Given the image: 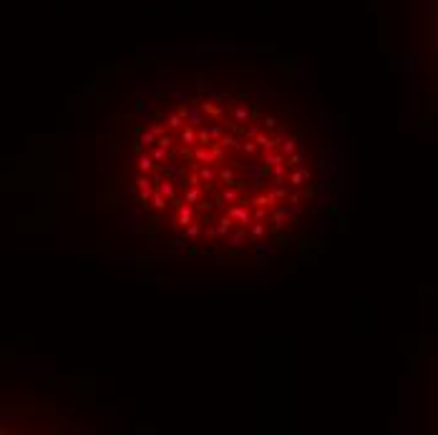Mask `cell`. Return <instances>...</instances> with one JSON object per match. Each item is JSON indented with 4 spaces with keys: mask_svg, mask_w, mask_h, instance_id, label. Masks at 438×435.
I'll list each match as a JSON object with an SVG mask.
<instances>
[{
    "mask_svg": "<svg viewBox=\"0 0 438 435\" xmlns=\"http://www.w3.org/2000/svg\"><path fill=\"white\" fill-rule=\"evenodd\" d=\"M227 214L232 216L234 224H239V227H244V229L252 224V214H249V209H247L244 204H232V206L227 209Z\"/></svg>",
    "mask_w": 438,
    "mask_h": 435,
    "instance_id": "obj_1",
    "label": "cell"
},
{
    "mask_svg": "<svg viewBox=\"0 0 438 435\" xmlns=\"http://www.w3.org/2000/svg\"><path fill=\"white\" fill-rule=\"evenodd\" d=\"M197 219V206L192 204H176V219H174V227H186Z\"/></svg>",
    "mask_w": 438,
    "mask_h": 435,
    "instance_id": "obj_2",
    "label": "cell"
},
{
    "mask_svg": "<svg viewBox=\"0 0 438 435\" xmlns=\"http://www.w3.org/2000/svg\"><path fill=\"white\" fill-rule=\"evenodd\" d=\"M194 171L199 176V184L206 186V189H212L214 186V181H217V169L214 166H206V164H197L194 166Z\"/></svg>",
    "mask_w": 438,
    "mask_h": 435,
    "instance_id": "obj_3",
    "label": "cell"
},
{
    "mask_svg": "<svg viewBox=\"0 0 438 435\" xmlns=\"http://www.w3.org/2000/svg\"><path fill=\"white\" fill-rule=\"evenodd\" d=\"M159 194H164L166 199H169V206H176L179 204V197H176V186H174V181L172 179H161L156 186H154Z\"/></svg>",
    "mask_w": 438,
    "mask_h": 435,
    "instance_id": "obj_4",
    "label": "cell"
},
{
    "mask_svg": "<svg viewBox=\"0 0 438 435\" xmlns=\"http://www.w3.org/2000/svg\"><path fill=\"white\" fill-rule=\"evenodd\" d=\"M247 204V199L239 194V186H227V189H222L219 191V197H217V204Z\"/></svg>",
    "mask_w": 438,
    "mask_h": 435,
    "instance_id": "obj_5",
    "label": "cell"
},
{
    "mask_svg": "<svg viewBox=\"0 0 438 435\" xmlns=\"http://www.w3.org/2000/svg\"><path fill=\"white\" fill-rule=\"evenodd\" d=\"M280 136H267L264 131H260L257 136H255V144L260 146V148H264V151H275V148H280Z\"/></svg>",
    "mask_w": 438,
    "mask_h": 435,
    "instance_id": "obj_6",
    "label": "cell"
},
{
    "mask_svg": "<svg viewBox=\"0 0 438 435\" xmlns=\"http://www.w3.org/2000/svg\"><path fill=\"white\" fill-rule=\"evenodd\" d=\"M192 156H194L197 164H206V166H214V164H217L209 146H194V154H192Z\"/></svg>",
    "mask_w": 438,
    "mask_h": 435,
    "instance_id": "obj_7",
    "label": "cell"
},
{
    "mask_svg": "<svg viewBox=\"0 0 438 435\" xmlns=\"http://www.w3.org/2000/svg\"><path fill=\"white\" fill-rule=\"evenodd\" d=\"M277 164H285V154L282 151H264V159H262V169L269 174V169L272 166H277Z\"/></svg>",
    "mask_w": 438,
    "mask_h": 435,
    "instance_id": "obj_8",
    "label": "cell"
},
{
    "mask_svg": "<svg viewBox=\"0 0 438 435\" xmlns=\"http://www.w3.org/2000/svg\"><path fill=\"white\" fill-rule=\"evenodd\" d=\"M136 169H139L141 174H151V171L156 169V161L151 159V154H146V151H139V159H136Z\"/></svg>",
    "mask_w": 438,
    "mask_h": 435,
    "instance_id": "obj_9",
    "label": "cell"
},
{
    "mask_svg": "<svg viewBox=\"0 0 438 435\" xmlns=\"http://www.w3.org/2000/svg\"><path fill=\"white\" fill-rule=\"evenodd\" d=\"M179 139H181V144L186 146V148H189V146H197V128L184 123V126L179 128Z\"/></svg>",
    "mask_w": 438,
    "mask_h": 435,
    "instance_id": "obj_10",
    "label": "cell"
},
{
    "mask_svg": "<svg viewBox=\"0 0 438 435\" xmlns=\"http://www.w3.org/2000/svg\"><path fill=\"white\" fill-rule=\"evenodd\" d=\"M232 118H234V123H249L252 121V108L247 103H239V106H234Z\"/></svg>",
    "mask_w": 438,
    "mask_h": 435,
    "instance_id": "obj_11",
    "label": "cell"
},
{
    "mask_svg": "<svg viewBox=\"0 0 438 435\" xmlns=\"http://www.w3.org/2000/svg\"><path fill=\"white\" fill-rule=\"evenodd\" d=\"M249 206H267V209L272 211V209L277 206V199L267 191V194H257V197H252V199H249Z\"/></svg>",
    "mask_w": 438,
    "mask_h": 435,
    "instance_id": "obj_12",
    "label": "cell"
},
{
    "mask_svg": "<svg viewBox=\"0 0 438 435\" xmlns=\"http://www.w3.org/2000/svg\"><path fill=\"white\" fill-rule=\"evenodd\" d=\"M287 181H290V186H302L305 181H310V171H307V169L295 166V169H292V174L287 176Z\"/></svg>",
    "mask_w": 438,
    "mask_h": 435,
    "instance_id": "obj_13",
    "label": "cell"
},
{
    "mask_svg": "<svg viewBox=\"0 0 438 435\" xmlns=\"http://www.w3.org/2000/svg\"><path fill=\"white\" fill-rule=\"evenodd\" d=\"M217 144L222 146L224 151H227V148H230V151H239V146H242V141H239V139H237L234 134H222V136L217 139Z\"/></svg>",
    "mask_w": 438,
    "mask_h": 435,
    "instance_id": "obj_14",
    "label": "cell"
},
{
    "mask_svg": "<svg viewBox=\"0 0 438 435\" xmlns=\"http://www.w3.org/2000/svg\"><path fill=\"white\" fill-rule=\"evenodd\" d=\"M217 179H222L227 186H242V184L237 181V174H234L232 166H224V169H219V171H217Z\"/></svg>",
    "mask_w": 438,
    "mask_h": 435,
    "instance_id": "obj_15",
    "label": "cell"
},
{
    "mask_svg": "<svg viewBox=\"0 0 438 435\" xmlns=\"http://www.w3.org/2000/svg\"><path fill=\"white\" fill-rule=\"evenodd\" d=\"M149 202H151V206H154L156 211H166V209H169V199H166L164 194H159L156 189L151 191V199H149Z\"/></svg>",
    "mask_w": 438,
    "mask_h": 435,
    "instance_id": "obj_16",
    "label": "cell"
},
{
    "mask_svg": "<svg viewBox=\"0 0 438 435\" xmlns=\"http://www.w3.org/2000/svg\"><path fill=\"white\" fill-rule=\"evenodd\" d=\"M134 184H136V191H139V194H149V197H151V191H154V184H151L149 174H141L136 181H134Z\"/></svg>",
    "mask_w": 438,
    "mask_h": 435,
    "instance_id": "obj_17",
    "label": "cell"
},
{
    "mask_svg": "<svg viewBox=\"0 0 438 435\" xmlns=\"http://www.w3.org/2000/svg\"><path fill=\"white\" fill-rule=\"evenodd\" d=\"M202 199V186H189L186 191H184V204H192V206H197Z\"/></svg>",
    "mask_w": 438,
    "mask_h": 435,
    "instance_id": "obj_18",
    "label": "cell"
},
{
    "mask_svg": "<svg viewBox=\"0 0 438 435\" xmlns=\"http://www.w3.org/2000/svg\"><path fill=\"white\" fill-rule=\"evenodd\" d=\"M234 229V222L230 214H224V216H219V222H217V232H219V236H227V234Z\"/></svg>",
    "mask_w": 438,
    "mask_h": 435,
    "instance_id": "obj_19",
    "label": "cell"
},
{
    "mask_svg": "<svg viewBox=\"0 0 438 435\" xmlns=\"http://www.w3.org/2000/svg\"><path fill=\"white\" fill-rule=\"evenodd\" d=\"M181 229H184V232H181L184 239H197V236L202 234V222H197V219H194L192 224H186V227H181Z\"/></svg>",
    "mask_w": 438,
    "mask_h": 435,
    "instance_id": "obj_20",
    "label": "cell"
},
{
    "mask_svg": "<svg viewBox=\"0 0 438 435\" xmlns=\"http://www.w3.org/2000/svg\"><path fill=\"white\" fill-rule=\"evenodd\" d=\"M199 108H202V114H206V116H212V118H222V106H214L212 101H202L199 103Z\"/></svg>",
    "mask_w": 438,
    "mask_h": 435,
    "instance_id": "obj_21",
    "label": "cell"
},
{
    "mask_svg": "<svg viewBox=\"0 0 438 435\" xmlns=\"http://www.w3.org/2000/svg\"><path fill=\"white\" fill-rule=\"evenodd\" d=\"M269 216H272V229H280L282 224H285V219H287V209H280V206H275L272 211H269Z\"/></svg>",
    "mask_w": 438,
    "mask_h": 435,
    "instance_id": "obj_22",
    "label": "cell"
},
{
    "mask_svg": "<svg viewBox=\"0 0 438 435\" xmlns=\"http://www.w3.org/2000/svg\"><path fill=\"white\" fill-rule=\"evenodd\" d=\"M264 234H267V224H264V222H252V224H249V236H252L255 242L262 239Z\"/></svg>",
    "mask_w": 438,
    "mask_h": 435,
    "instance_id": "obj_23",
    "label": "cell"
},
{
    "mask_svg": "<svg viewBox=\"0 0 438 435\" xmlns=\"http://www.w3.org/2000/svg\"><path fill=\"white\" fill-rule=\"evenodd\" d=\"M252 222H267L269 219V209L267 206H252Z\"/></svg>",
    "mask_w": 438,
    "mask_h": 435,
    "instance_id": "obj_24",
    "label": "cell"
},
{
    "mask_svg": "<svg viewBox=\"0 0 438 435\" xmlns=\"http://www.w3.org/2000/svg\"><path fill=\"white\" fill-rule=\"evenodd\" d=\"M151 148H154V151H151V159H154L156 164H164V161L172 156V154H169L166 148H161V146H151Z\"/></svg>",
    "mask_w": 438,
    "mask_h": 435,
    "instance_id": "obj_25",
    "label": "cell"
},
{
    "mask_svg": "<svg viewBox=\"0 0 438 435\" xmlns=\"http://www.w3.org/2000/svg\"><path fill=\"white\" fill-rule=\"evenodd\" d=\"M269 171L275 174V184H282V181L287 179V166H285V164H277V166H272Z\"/></svg>",
    "mask_w": 438,
    "mask_h": 435,
    "instance_id": "obj_26",
    "label": "cell"
},
{
    "mask_svg": "<svg viewBox=\"0 0 438 435\" xmlns=\"http://www.w3.org/2000/svg\"><path fill=\"white\" fill-rule=\"evenodd\" d=\"M181 126H184V118L179 116V114H172V116L166 118V128L169 131H179Z\"/></svg>",
    "mask_w": 438,
    "mask_h": 435,
    "instance_id": "obj_27",
    "label": "cell"
},
{
    "mask_svg": "<svg viewBox=\"0 0 438 435\" xmlns=\"http://www.w3.org/2000/svg\"><path fill=\"white\" fill-rule=\"evenodd\" d=\"M280 151L287 156V154H292V151H297V139H282L280 141Z\"/></svg>",
    "mask_w": 438,
    "mask_h": 435,
    "instance_id": "obj_28",
    "label": "cell"
},
{
    "mask_svg": "<svg viewBox=\"0 0 438 435\" xmlns=\"http://www.w3.org/2000/svg\"><path fill=\"white\" fill-rule=\"evenodd\" d=\"M239 151H244L247 156H255V154L260 151V146L255 144V139H249V141H242V146H239Z\"/></svg>",
    "mask_w": 438,
    "mask_h": 435,
    "instance_id": "obj_29",
    "label": "cell"
},
{
    "mask_svg": "<svg viewBox=\"0 0 438 435\" xmlns=\"http://www.w3.org/2000/svg\"><path fill=\"white\" fill-rule=\"evenodd\" d=\"M212 136L206 134V128H197V146H212Z\"/></svg>",
    "mask_w": 438,
    "mask_h": 435,
    "instance_id": "obj_30",
    "label": "cell"
},
{
    "mask_svg": "<svg viewBox=\"0 0 438 435\" xmlns=\"http://www.w3.org/2000/svg\"><path fill=\"white\" fill-rule=\"evenodd\" d=\"M154 146H161V148H166V151H169V148L174 146V139H172L169 134H161V136L156 139V144H154Z\"/></svg>",
    "mask_w": 438,
    "mask_h": 435,
    "instance_id": "obj_31",
    "label": "cell"
},
{
    "mask_svg": "<svg viewBox=\"0 0 438 435\" xmlns=\"http://www.w3.org/2000/svg\"><path fill=\"white\" fill-rule=\"evenodd\" d=\"M269 194H272L277 202H282V199H287V194H290V191H287V186H275Z\"/></svg>",
    "mask_w": 438,
    "mask_h": 435,
    "instance_id": "obj_32",
    "label": "cell"
},
{
    "mask_svg": "<svg viewBox=\"0 0 438 435\" xmlns=\"http://www.w3.org/2000/svg\"><path fill=\"white\" fill-rule=\"evenodd\" d=\"M139 144L146 146V148H151V146L156 144V136H154L151 131H144V134H141V141H139Z\"/></svg>",
    "mask_w": 438,
    "mask_h": 435,
    "instance_id": "obj_33",
    "label": "cell"
},
{
    "mask_svg": "<svg viewBox=\"0 0 438 435\" xmlns=\"http://www.w3.org/2000/svg\"><path fill=\"white\" fill-rule=\"evenodd\" d=\"M242 131L247 134V139H255V136H257V134H260L262 128H260V123H249V126H244Z\"/></svg>",
    "mask_w": 438,
    "mask_h": 435,
    "instance_id": "obj_34",
    "label": "cell"
},
{
    "mask_svg": "<svg viewBox=\"0 0 438 435\" xmlns=\"http://www.w3.org/2000/svg\"><path fill=\"white\" fill-rule=\"evenodd\" d=\"M206 134L212 136V141H217V139L224 134V128H222V126H212V128H206Z\"/></svg>",
    "mask_w": 438,
    "mask_h": 435,
    "instance_id": "obj_35",
    "label": "cell"
},
{
    "mask_svg": "<svg viewBox=\"0 0 438 435\" xmlns=\"http://www.w3.org/2000/svg\"><path fill=\"white\" fill-rule=\"evenodd\" d=\"M262 126H264V128H269V131H272V128H275V126H277V118H275V116H264Z\"/></svg>",
    "mask_w": 438,
    "mask_h": 435,
    "instance_id": "obj_36",
    "label": "cell"
},
{
    "mask_svg": "<svg viewBox=\"0 0 438 435\" xmlns=\"http://www.w3.org/2000/svg\"><path fill=\"white\" fill-rule=\"evenodd\" d=\"M149 131H151V134H154V136H156V139H159V136H161V134H166V126H159V123H156V126H151V128H149Z\"/></svg>",
    "mask_w": 438,
    "mask_h": 435,
    "instance_id": "obj_37",
    "label": "cell"
},
{
    "mask_svg": "<svg viewBox=\"0 0 438 435\" xmlns=\"http://www.w3.org/2000/svg\"><path fill=\"white\" fill-rule=\"evenodd\" d=\"M176 114H179V116L184 118V123H186V116H189V106H181V108H179Z\"/></svg>",
    "mask_w": 438,
    "mask_h": 435,
    "instance_id": "obj_38",
    "label": "cell"
},
{
    "mask_svg": "<svg viewBox=\"0 0 438 435\" xmlns=\"http://www.w3.org/2000/svg\"><path fill=\"white\" fill-rule=\"evenodd\" d=\"M206 234H209V236H214V239H217V236H219V232H217V227H212V224H209V227H206Z\"/></svg>",
    "mask_w": 438,
    "mask_h": 435,
    "instance_id": "obj_39",
    "label": "cell"
}]
</instances>
